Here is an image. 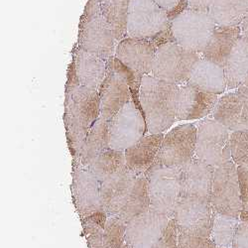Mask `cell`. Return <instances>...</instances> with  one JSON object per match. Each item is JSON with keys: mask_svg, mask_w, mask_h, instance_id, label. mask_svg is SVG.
Returning a JSON list of instances; mask_svg holds the SVG:
<instances>
[{"mask_svg": "<svg viewBox=\"0 0 248 248\" xmlns=\"http://www.w3.org/2000/svg\"><path fill=\"white\" fill-rule=\"evenodd\" d=\"M180 87L152 75L144 76L140 102L150 134L163 133L177 121V102Z\"/></svg>", "mask_w": 248, "mask_h": 248, "instance_id": "cell-1", "label": "cell"}, {"mask_svg": "<svg viewBox=\"0 0 248 248\" xmlns=\"http://www.w3.org/2000/svg\"><path fill=\"white\" fill-rule=\"evenodd\" d=\"M99 117L98 91L80 85L66 88L64 120L73 155L77 156L82 142Z\"/></svg>", "mask_w": 248, "mask_h": 248, "instance_id": "cell-2", "label": "cell"}, {"mask_svg": "<svg viewBox=\"0 0 248 248\" xmlns=\"http://www.w3.org/2000/svg\"><path fill=\"white\" fill-rule=\"evenodd\" d=\"M215 169L197 158L182 168L175 215L190 210H213L212 191Z\"/></svg>", "mask_w": 248, "mask_h": 248, "instance_id": "cell-3", "label": "cell"}, {"mask_svg": "<svg viewBox=\"0 0 248 248\" xmlns=\"http://www.w3.org/2000/svg\"><path fill=\"white\" fill-rule=\"evenodd\" d=\"M78 44L80 49L107 61L115 54L118 41L96 0H89L82 13Z\"/></svg>", "mask_w": 248, "mask_h": 248, "instance_id": "cell-4", "label": "cell"}, {"mask_svg": "<svg viewBox=\"0 0 248 248\" xmlns=\"http://www.w3.org/2000/svg\"><path fill=\"white\" fill-rule=\"evenodd\" d=\"M202 56L178 43L158 47L152 76L179 87L190 79Z\"/></svg>", "mask_w": 248, "mask_h": 248, "instance_id": "cell-5", "label": "cell"}, {"mask_svg": "<svg viewBox=\"0 0 248 248\" xmlns=\"http://www.w3.org/2000/svg\"><path fill=\"white\" fill-rule=\"evenodd\" d=\"M182 168L166 167L155 161L145 173L148 180L150 209L174 218L180 192Z\"/></svg>", "mask_w": 248, "mask_h": 248, "instance_id": "cell-6", "label": "cell"}, {"mask_svg": "<svg viewBox=\"0 0 248 248\" xmlns=\"http://www.w3.org/2000/svg\"><path fill=\"white\" fill-rule=\"evenodd\" d=\"M172 31L176 43L202 54L217 26L210 11L188 8L175 18Z\"/></svg>", "mask_w": 248, "mask_h": 248, "instance_id": "cell-7", "label": "cell"}, {"mask_svg": "<svg viewBox=\"0 0 248 248\" xmlns=\"http://www.w3.org/2000/svg\"><path fill=\"white\" fill-rule=\"evenodd\" d=\"M195 158L215 168L232 160L231 132L215 119L199 123Z\"/></svg>", "mask_w": 248, "mask_h": 248, "instance_id": "cell-8", "label": "cell"}, {"mask_svg": "<svg viewBox=\"0 0 248 248\" xmlns=\"http://www.w3.org/2000/svg\"><path fill=\"white\" fill-rule=\"evenodd\" d=\"M212 204L215 212L239 218L242 202L237 167L232 160L215 169Z\"/></svg>", "mask_w": 248, "mask_h": 248, "instance_id": "cell-9", "label": "cell"}, {"mask_svg": "<svg viewBox=\"0 0 248 248\" xmlns=\"http://www.w3.org/2000/svg\"><path fill=\"white\" fill-rule=\"evenodd\" d=\"M197 136L198 127L192 123L173 128L164 136L155 161L166 167L183 168L195 158Z\"/></svg>", "mask_w": 248, "mask_h": 248, "instance_id": "cell-10", "label": "cell"}, {"mask_svg": "<svg viewBox=\"0 0 248 248\" xmlns=\"http://www.w3.org/2000/svg\"><path fill=\"white\" fill-rule=\"evenodd\" d=\"M170 25L168 12L153 0H131L127 22L128 37L152 40Z\"/></svg>", "mask_w": 248, "mask_h": 248, "instance_id": "cell-11", "label": "cell"}, {"mask_svg": "<svg viewBox=\"0 0 248 248\" xmlns=\"http://www.w3.org/2000/svg\"><path fill=\"white\" fill-rule=\"evenodd\" d=\"M108 123L110 148L116 150L125 151L148 132L145 116L132 99Z\"/></svg>", "mask_w": 248, "mask_h": 248, "instance_id": "cell-12", "label": "cell"}, {"mask_svg": "<svg viewBox=\"0 0 248 248\" xmlns=\"http://www.w3.org/2000/svg\"><path fill=\"white\" fill-rule=\"evenodd\" d=\"M170 219L150 209L127 223L125 242L131 248H152L166 231Z\"/></svg>", "mask_w": 248, "mask_h": 248, "instance_id": "cell-13", "label": "cell"}, {"mask_svg": "<svg viewBox=\"0 0 248 248\" xmlns=\"http://www.w3.org/2000/svg\"><path fill=\"white\" fill-rule=\"evenodd\" d=\"M158 47L152 40L126 37L119 41L114 57L129 69L151 75Z\"/></svg>", "mask_w": 248, "mask_h": 248, "instance_id": "cell-14", "label": "cell"}, {"mask_svg": "<svg viewBox=\"0 0 248 248\" xmlns=\"http://www.w3.org/2000/svg\"><path fill=\"white\" fill-rule=\"evenodd\" d=\"M137 177L135 172L125 166L114 176L100 183L101 206L108 217H115L119 214Z\"/></svg>", "mask_w": 248, "mask_h": 248, "instance_id": "cell-15", "label": "cell"}, {"mask_svg": "<svg viewBox=\"0 0 248 248\" xmlns=\"http://www.w3.org/2000/svg\"><path fill=\"white\" fill-rule=\"evenodd\" d=\"M98 93L100 116L108 121L132 99L125 78L109 68H108L106 78Z\"/></svg>", "mask_w": 248, "mask_h": 248, "instance_id": "cell-16", "label": "cell"}, {"mask_svg": "<svg viewBox=\"0 0 248 248\" xmlns=\"http://www.w3.org/2000/svg\"><path fill=\"white\" fill-rule=\"evenodd\" d=\"M213 118L230 131H248V96L239 91L221 96Z\"/></svg>", "mask_w": 248, "mask_h": 248, "instance_id": "cell-17", "label": "cell"}, {"mask_svg": "<svg viewBox=\"0 0 248 248\" xmlns=\"http://www.w3.org/2000/svg\"><path fill=\"white\" fill-rule=\"evenodd\" d=\"M217 101V94L183 85L178 94L177 120H195L208 116L213 113Z\"/></svg>", "mask_w": 248, "mask_h": 248, "instance_id": "cell-18", "label": "cell"}, {"mask_svg": "<svg viewBox=\"0 0 248 248\" xmlns=\"http://www.w3.org/2000/svg\"><path fill=\"white\" fill-rule=\"evenodd\" d=\"M73 195L77 210L82 218L102 210L100 183L87 167L76 170L73 179Z\"/></svg>", "mask_w": 248, "mask_h": 248, "instance_id": "cell-19", "label": "cell"}, {"mask_svg": "<svg viewBox=\"0 0 248 248\" xmlns=\"http://www.w3.org/2000/svg\"><path fill=\"white\" fill-rule=\"evenodd\" d=\"M73 65L78 84L99 91L108 71V61L77 47L74 52Z\"/></svg>", "mask_w": 248, "mask_h": 248, "instance_id": "cell-20", "label": "cell"}, {"mask_svg": "<svg viewBox=\"0 0 248 248\" xmlns=\"http://www.w3.org/2000/svg\"><path fill=\"white\" fill-rule=\"evenodd\" d=\"M240 37L241 29L239 25H217L208 44L202 52V58L224 67Z\"/></svg>", "mask_w": 248, "mask_h": 248, "instance_id": "cell-21", "label": "cell"}, {"mask_svg": "<svg viewBox=\"0 0 248 248\" xmlns=\"http://www.w3.org/2000/svg\"><path fill=\"white\" fill-rule=\"evenodd\" d=\"M164 136L163 133L145 135L127 148L124 151L126 166L138 176L145 174L158 156Z\"/></svg>", "mask_w": 248, "mask_h": 248, "instance_id": "cell-22", "label": "cell"}, {"mask_svg": "<svg viewBox=\"0 0 248 248\" xmlns=\"http://www.w3.org/2000/svg\"><path fill=\"white\" fill-rule=\"evenodd\" d=\"M187 85L205 93L221 94L227 89L224 68L201 58Z\"/></svg>", "mask_w": 248, "mask_h": 248, "instance_id": "cell-23", "label": "cell"}, {"mask_svg": "<svg viewBox=\"0 0 248 248\" xmlns=\"http://www.w3.org/2000/svg\"><path fill=\"white\" fill-rule=\"evenodd\" d=\"M109 148V123L100 116L82 142L77 157L82 167H88L96 157Z\"/></svg>", "mask_w": 248, "mask_h": 248, "instance_id": "cell-24", "label": "cell"}, {"mask_svg": "<svg viewBox=\"0 0 248 248\" xmlns=\"http://www.w3.org/2000/svg\"><path fill=\"white\" fill-rule=\"evenodd\" d=\"M223 68L227 89H238L248 78V39L240 37Z\"/></svg>", "mask_w": 248, "mask_h": 248, "instance_id": "cell-25", "label": "cell"}, {"mask_svg": "<svg viewBox=\"0 0 248 248\" xmlns=\"http://www.w3.org/2000/svg\"><path fill=\"white\" fill-rule=\"evenodd\" d=\"M149 210L150 196L148 180L146 175L143 174L137 177L133 188L117 217L127 224Z\"/></svg>", "mask_w": 248, "mask_h": 248, "instance_id": "cell-26", "label": "cell"}, {"mask_svg": "<svg viewBox=\"0 0 248 248\" xmlns=\"http://www.w3.org/2000/svg\"><path fill=\"white\" fill-rule=\"evenodd\" d=\"M131 0H101V13L114 32L117 41L128 37L127 22Z\"/></svg>", "mask_w": 248, "mask_h": 248, "instance_id": "cell-27", "label": "cell"}, {"mask_svg": "<svg viewBox=\"0 0 248 248\" xmlns=\"http://www.w3.org/2000/svg\"><path fill=\"white\" fill-rule=\"evenodd\" d=\"M126 166L125 153L109 148L96 157L87 167L99 183L114 176Z\"/></svg>", "mask_w": 248, "mask_h": 248, "instance_id": "cell-28", "label": "cell"}, {"mask_svg": "<svg viewBox=\"0 0 248 248\" xmlns=\"http://www.w3.org/2000/svg\"><path fill=\"white\" fill-rule=\"evenodd\" d=\"M248 10V0H215L210 10L217 25H240Z\"/></svg>", "mask_w": 248, "mask_h": 248, "instance_id": "cell-29", "label": "cell"}, {"mask_svg": "<svg viewBox=\"0 0 248 248\" xmlns=\"http://www.w3.org/2000/svg\"><path fill=\"white\" fill-rule=\"evenodd\" d=\"M239 218L224 216L214 211L211 238L217 247L232 248Z\"/></svg>", "mask_w": 248, "mask_h": 248, "instance_id": "cell-30", "label": "cell"}, {"mask_svg": "<svg viewBox=\"0 0 248 248\" xmlns=\"http://www.w3.org/2000/svg\"><path fill=\"white\" fill-rule=\"evenodd\" d=\"M108 218V216L103 210L82 218L84 232L90 248H102L103 234Z\"/></svg>", "mask_w": 248, "mask_h": 248, "instance_id": "cell-31", "label": "cell"}, {"mask_svg": "<svg viewBox=\"0 0 248 248\" xmlns=\"http://www.w3.org/2000/svg\"><path fill=\"white\" fill-rule=\"evenodd\" d=\"M126 225L117 216L108 217L103 234L102 248H120L125 243Z\"/></svg>", "mask_w": 248, "mask_h": 248, "instance_id": "cell-32", "label": "cell"}, {"mask_svg": "<svg viewBox=\"0 0 248 248\" xmlns=\"http://www.w3.org/2000/svg\"><path fill=\"white\" fill-rule=\"evenodd\" d=\"M232 159L237 166L248 167V131H233L231 134Z\"/></svg>", "mask_w": 248, "mask_h": 248, "instance_id": "cell-33", "label": "cell"}, {"mask_svg": "<svg viewBox=\"0 0 248 248\" xmlns=\"http://www.w3.org/2000/svg\"><path fill=\"white\" fill-rule=\"evenodd\" d=\"M179 248H217L211 237L178 232Z\"/></svg>", "mask_w": 248, "mask_h": 248, "instance_id": "cell-34", "label": "cell"}, {"mask_svg": "<svg viewBox=\"0 0 248 248\" xmlns=\"http://www.w3.org/2000/svg\"><path fill=\"white\" fill-rule=\"evenodd\" d=\"M152 248H179L177 222L174 218L170 219L166 231Z\"/></svg>", "mask_w": 248, "mask_h": 248, "instance_id": "cell-35", "label": "cell"}, {"mask_svg": "<svg viewBox=\"0 0 248 248\" xmlns=\"http://www.w3.org/2000/svg\"><path fill=\"white\" fill-rule=\"evenodd\" d=\"M240 198L242 202V210L248 211V167H237Z\"/></svg>", "mask_w": 248, "mask_h": 248, "instance_id": "cell-36", "label": "cell"}, {"mask_svg": "<svg viewBox=\"0 0 248 248\" xmlns=\"http://www.w3.org/2000/svg\"><path fill=\"white\" fill-rule=\"evenodd\" d=\"M232 248H248V221L239 220Z\"/></svg>", "mask_w": 248, "mask_h": 248, "instance_id": "cell-37", "label": "cell"}, {"mask_svg": "<svg viewBox=\"0 0 248 248\" xmlns=\"http://www.w3.org/2000/svg\"><path fill=\"white\" fill-rule=\"evenodd\" d=\"M215 0H189V8L202 10V11H210Z\"/></svg>", "mask_w": 248, "mask_h": 248, "instance_id": "cell-38", "label": "cell"}, {"mask_svg": "<svg viewBox=\"0 0 248 248\" xmlns=\"http://www.w3.org/2000/svg\"><path fill=\"white\" fill-rule=\"evenodd\" d=\"M153 1L156 4H158L161 8H163L164 10H166L167 12H170L178 5L180 0H153Z\"/></svg>", "mask_w": 248, "mask_h": 248, "instance_id": "cell-39", "label": "cell"}, {"mask_svg": "<svg viewBox=\"0 0 248 248\" xmlns=\"http://www.w3.org/2000/svg\"><path fill=\"white\" fill-rule=\"evenodd\" d=\"M240 29H241V36L248 39V10L242 19V21L240 23Z\"/></svg>", "mask_w": 248, "mask_h": 248, "instance_id": "cell-40", "label": "cell"}, {"mask_svg": "<svg viewBox=\"0 0 248 248\" xmlns=\"http://www.w3.org/2000/svg\"><path fill=\"white\" fill-rule=\"evenodd\" d=\"M237 91L241 92L242 93L246 94L248 96V78L245 79V81L243 82V84L237 89Z\"/></svg>", "mask_w": 248, "mask_h": 248, "instance_id": "cell-41", "label": "cell"}, {"mask_svg": "<svg viewBox=\"0 0 248 248\" xmlns=\"http://www.w3.org/2000/svg\"><path fill=\"white\" fill-rule=\"evenodd\" d=\"M239 220L242 221H248V211L246 210H242L239 216Z\"/></svg>", "mask_w": 248, "mask_h": 248, "instance_id": "cell-42", "label": "cell"}, {"mask_svg": "<svg viewBox=\"0 0 248 248\" xmlns=\"http://www.w3.org/2000/svg\"><path fill=\"white\" fill-rule=\"evenodd\" d=\"M120 248H131V247H130V246H129V245H128V244L125 242V243H124V244H123V245H122Z\"/></svg>", "mask_w": 248, "mask_h": 248, "instance_id": "cell-43", "label": "cell"}, {"mask_svg": "<svg viewBox=\"0 0 248 248\" xmlns=\"http://www.w3.org/2000/svg\"><path fill=\"white\" fill-rule=\"evenodd\" d=\"M96 1H97V2H100V1H101V0H96Z\"/></svg>", "mask_w": 248, "mask_h": 248, "instance_id": "cell-44", "label": "cell"}, {"mask_svg": "<svg viewBox=\"0 0 248 248\" xmlns=\"http://www.w3.org/2000/svg\"><path fill=\"white\" fill-rule=\"evenodd\" d=\"M217 248H222V247H217Z\"/></svg>", "mask_w": 248, "mask_h": 248, "instance_id": "cell-45", "label": "cell"}]
</instances>
